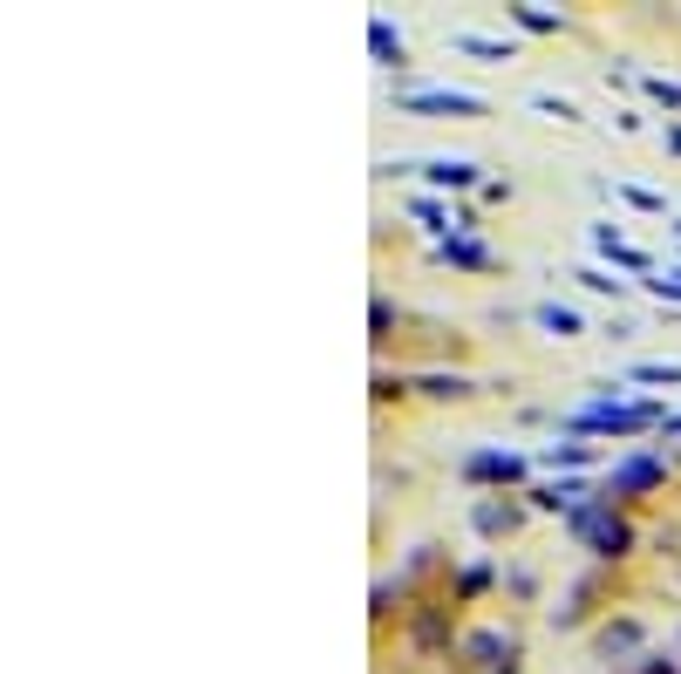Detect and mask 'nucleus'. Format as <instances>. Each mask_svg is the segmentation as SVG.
Instances as JSON below:
<instances>
[{"mask_svg":"<svg viewBox=\"0 0 681 674\" xmlns=\"http://www.w3.org/2000/svg\"><path fill=\"white\" fill-rule=\"evenodd\" d=\"M572 532L587 538V546H593L600 559H620L627 546H634V538H627V525L607 511V498H600V504H579V511H572Z\"/></svg>","mask_w":681,"mask_h":674,"instance_id":"obj_2","label":"nucleus"},{"mask_svg":"<svg viewBox=\"0 0 681 674\" xmlns=\"http://www.w3.org/2000/svg\"><path fill=\"white\" fill-rule=\"evenodd\" d=\"M464 477L470 484H512V477H525V457H512V450H477V457H464Z\"/></svg>","mask_w":681,"mask_h":674,"instance_id":"obj_5","label":"nucleus"},{"mask_svg":"<svg viewBox=\"0 0 681 674\" xmlns=\"http://www.w3.org/2000/svg\"><path fill=\"white\" fill-rule=\"evenodd\" d=\"M368 48H375V62H382V68H395V62H402V35L389 28V21H382V14H375V21H368Z\"/></svg>","mask_w":681,"mask_h":674,"instance_id":"obj_7","label":"nucleus"},{"mask_svg":"<svg viewBox=\"0 0 681 674\" xmlns=\"http://www.w3.org/2000/svg\"><path fill=\"white\" fill-rule=\"evenodd\" d=\"M518 14V28H532V35H552L559 28V14H545V8H512Z\"/></svg>","mask_w":681,"mask_h":674,"instance_id":"obj_14","label":"nucleus"},{"mask_svg":"<svg viewBox=\"0 0 681 674\" xmlns=\"http://www.w3.org/2000/svg\"><path fill=\"white\" fill-rule=\"evenodd\" d=\"M539 327H552V334L566 341V334H579V314H572V307H559V300H545V307H539Z\"/></svg>","mask_w":681,"mask_h":674,"instance_id":"obj_11","label":"nucleus"},{"mask_svg":"<svg viewBox=\"0 0 681 674\" xmlns=\"http://www.w3.org/2000/svg\"><path fill=\"white\" fill-rule=\"evenodd\" d=\"M545 463H552V471H559V463L572 471V463H593V450H587V444H552V450H545Z\"/></svg>","mask_w":681,"mask_h":674,"instance_id":"obj_13","label":"nucleus"},{"mask_svg":"<svg viewBox=\"0 0 681 674\" xmlns=\"http://www.w3.org/2000/svg\"><path fill=\"white\" fill-rule=\"evenodd\" d=\"M437 252L450 259V266H491V252H484V246H477V239H443Z\"/></svg>","mask_w":681,"mask_h":674,"instance_id":"obj_9","label":"nucleus"},{"mask_svg":"<svg viewBox=\"0 0 681 674\" xmlns=\"http://www.w3.org/2000/svg\"><path fill=\"white\" fill-rule=\"evenodd\" d=\"M512 525H518L512 504H504V511H497V504H477V532H512Z\"/></svg>","mask_w":681,"mask_h":674,"instance_id":"obj_12","label":"nucleus"},{"mask_svg":"<svg viewBox=\"0 0 681 674\" xmlns=\"http://www.w3.org/2000/svg\"><path fill=\"white\" fill-rule=\"evenodd\" d=\"M647 674H674V661H668V667H661V661H654V667H647Z\"/></svg>","mask_w":681,"mask_h":674,"instance_id":"obj_21","label":"nucleus"},{"mask_svg":"<svg viewBox=\"0 0 681 674\" xmlns=\"http://www.w3.org/2000/svg\"><path fill=\"white\" fill-rule=\"evenodd\" d=\"M579 498H587V484H579V477H559V484H545V490H539V504H545V511H579Z\"/></svg>","mask_w":681,"mask_h":674,"instance_id":"obj_8","label":"nucleus"},{"mask_svg":"<svg viewBox=\"0 0 681 674\" xmlns=\"http://www.w3.org/2000/svg\"><path fill=\"white\" fill-rule=\"evenodd\" d=\"M661 477H668V471H661V463H654V457H627L620 471L607 477V490H600V498H607V504H614V498H634V490H654Z\"/></svg>","mask_w":681,"mask_h":674,"instance_id":"obj_3","label":"nucleus"},{"mask_svg":"<svg viewBox=\"0 0 681 674\" xmlns=\"http://www.w3.org/2000/svg\"><path fill=\"white\" fill-rule=\"evenodd\" d=\"M430 185L437 191H464V185H477V164L470 158H437L430 164Z\"/></svg>","mask_w":681,"mask_h":674,"instance_id":"obj_6","label":"nucleus"},{"mask_svg":"<svg viewBox=\"0 0 681 674\" xmlns=\"http://www.w3.org/2000/svg\"><path fill=\"white\" fill-rule=\"evenodd\" d=\"M579 279H587V287H593V294H620V279H614V273H600V266H587V273H579Z\"/></svg>","mask_w":681,"mask_h":674,"instance_id":"obj_18","label":"nucleus"},{"mask_svg":"<svg viewBox=\"0 0 681 674\" xmlns=\"http://www.w3.org/2000/svg\"><path fill=\"white\" fill-rule=\"evenodd\" d=\"M402 102H409V110H430V116H484V102L464 96V89H409Z\"/></svg>","mask_w":681,"mask_h":674,"instance_id":"obj_4","label":"nucleus"},{"mask_svg":"<svg viewBox=\"0 0 681 674\" xmlns=\"http://www.w3.org/2000/svg\"><path fill=\"white\" fill-rule=\"evenodd\" d=\"M416 219L430 232H457V219H443V204H430V198H416Z\"/></svg>","mask_w":681,"mask_h":674,"instance_id":"obj_15","label":"nucleus"},{"mask_svg":"<svg viewBox=\"0 0 681 674\" xmlns=\"http://www.w3.org/2000/svg\"><path fill=\"white\" fill-rule=\"evenodd\" d=\"M641 634H634V620H620V627H607V654H614V647H634Z\"/></svg>","mask_w":681,"mask_h":674,"instance_id":"obj_19","label":"nucleus"},{"mask_svg":"<svg viewBox=\"0 0 681 674\" xmlns=\"http://www.w3.org/2000/svg\"><path fill=\"white\" fill-rule=\"evenodd\" d=\"M654 416H661V409H647V402H593V409L572 416V429H587V436H634Z\"/></svg>","mask_w":681,"mask_h":674,"instance_id":"obj_1","label":"nucleus"},{"mask_svg":"<svg viewBox=\"0 0 681 674\" xmlns=\"http://www.w3.org/2000/svg\"><path fill=\"white\" fill-rule=\"evenodd\" d=\"M450 48H464V55H491V62H512V41H484V35H450Z\"/></svg>","mask_w":681,"mask_h":674,"instance_id":"obj_10","label":"nucleus"},{"mask_svg":"<svg viewBox=\"0 0 681 674\" xmlns=\"http://www.w3.org/2000/svg\"><path fill=\"white\" fill-rule=\"evenodd\" d=\"M647 89H654V96H661V102H668V110H681V83H661V75H654V83H647Z\"/></svg>","mask_w":681,"mask_h":674,"instance_id":"obj_20","label":"nucleus"},{"mask_svg":"<svg viewBox=\"0 0 681 674\" xmlns=\"http://www.w3.org/2000/svg\"><path fill=\"white\" fill-rule=\"evenodd\" d=\"M423 388H430V396H464L470 382L464 375H423Z\"/></svg>","mask_w":681,"mask_h":674,"instance_id":"obj_16","label":"nucleus"},{"mask_svg":"<svg viewBox=\"0 0 681 674\" xmlns=\"http://www.w3.org/2000/svg\"><path fill=\"white\" fill-rule=\"evenodd\" d=\"M641 382H681V369H674V361H647V369H634Z\"/></svg>","mask_w":681,"mask_h":674,"instance_id":"obj_17","label":"nucleus"},{"mask_svg":"<svg viewBox=\"0 0 681 674\" xmlns=\"http://www.w3.org/2000/svg\"><path fill=\"white\" fill-rule=\"evenodd\" d=\"M668 429H674V436H681V416H674V423H668Z\"/></svg>","mask_w":681,"mask_h":674,"instance_id":"obj_22","label":"nucleus"}]
</instances>
